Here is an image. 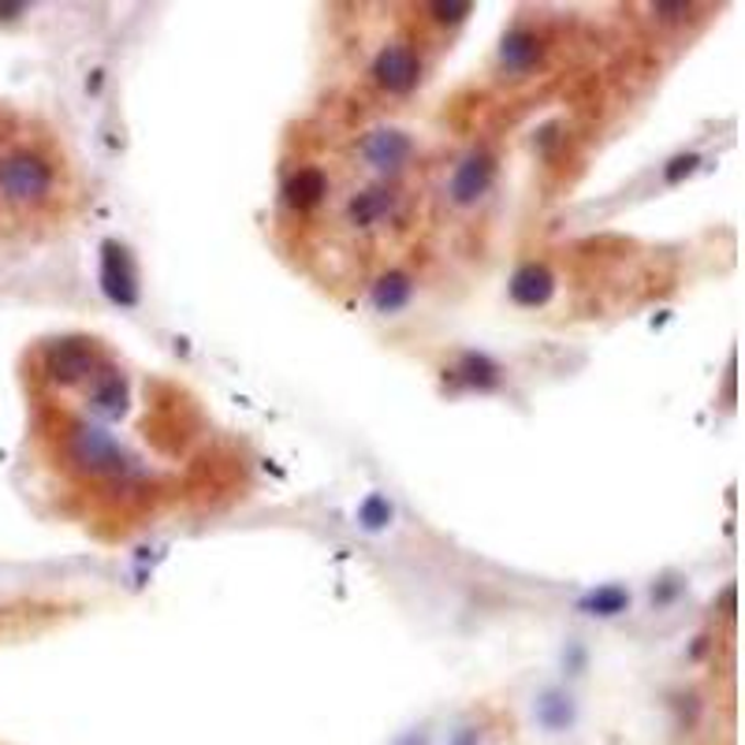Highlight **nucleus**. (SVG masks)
I'll list each match as a JSON object with an SVG mask.
<instances>
[{
  "label": "nucleus",
  "mask_w": 745,
  "mask_h": 745,
  "mask_svg": "<svg viewBox=\"0 0 745 745\" xmlns=\"http://www.w3.org/2000/svg\"><path fill=\"white\" fill-rule=\"evenodd\" d=\"M53 187V168L34 154H12L0 160V194L8 202H42Z\"/></svg>",
  "instance_id": "obj_1"
},
{
  "label": "nucleus",
  "mask_w": 745,
  "mask_h": 745,
  "mask_svg": "<svg viewBox=\"0 0 745 745\" xmlns=\"http://www.w3.org/2000/svg\"><path fill=\"white\" fill-rule=\"evenodd\" d=\"M68 448H71V459L79 462L87 474H120V470L127 466L124 448L101 426H75Z\"/></svg>",
  "instance_id": "obj_2"
},
{
  "label": "nucleus",
  "mask_w": 745,
  "mask_h": 745,
  "mask_svg": "<svg viewBox=\"0 0 745 745\" xmlns=\"http://www.w3.org/2000/svg\"><path fill=\"white\" fill-rule=\"evenodd\" d=\"M93 370H98V354L93 347H87L82 339H60L45 351V373L56 384H79L90 381Z\"/></svg>",
  "instance_id": "obj_3"
},
{
  "label": "nucleus",
  "mask_w": 745,
  "mask_h": 745,
  "mask_svg": "<svg viewBox=\"0 0 745 745\" xmlns=\"http://www.w3.org/2000/svg\"><path fill=\"white\" fill-rule=\"evenodd\" d=\"M418 75H421V64L410 45H384L373 60V79L388 93H410L418 87Z\"/></svg>",
  "instance_id": "obj_4"
},
{
  "label": "nucleus",
  "mask_w": 745,
  "mask_h": 745,
  "mask_svg": "<svg viewBox=\"0 0 745 745\" xmlns=\"http://www.w3.org/2000/svg\"><path fill=\"white\" fill-rule=\"evenodd\" d=\"M101 287L112 302L120 306H135L138 302V284H135V269H131V258L124 247L116 242H105V258H101Z\"/></svg>",
  "instance_id": "obj_5"
},
{
  "label": "nucleus",
  "mask_w": 745,
  "mask_h": 745,
  "mask_svg": "<svg viewBox=\"0 0 745 745\" xmlns=\"http://www.w3.org/2000/svg\"><path fill=\"white\" fill-rule=\"evenodd\" d=\"M362 157H365V165L376 168V172H395V168L410 157V138L392 127L370 131L362 143Z\"/></svg>",
  "instance_id": "obj_6"
},
{
  "label": "nucleus",
  "mask_w": 745,
  "mask_h": 745,
  "mask_svg": "<svg viewBox=\"0 0 745 745\" xmlns=\"http://www.w3.org/2000/svg\"><path fill=\"white\" fill-rule=\"evenodd\" d=\"M488 183H493V157L474 154L462 160L455 179H451V197H455L459 205H470L488 191Z\"/></svg>",
  "instance_id": "obj_7"
},
{
  "label": "nucleus",
  "mask_w": 745,
  "mask_h": 745,
  "mask_svg": "<svg viewBox=\"0 0 745 745\" xmlns=\"http://www.w3.org/2000/svg\"><path fill=\"white\" fill-rule=\"evenodd\" d=\"M395 210V194L388 187H365V191H358L351 202H347V221L354 224V228H373V224L388 221Z\"/></svg>",
  "instance_id": "obj_8"
},
{
  "label": "nucleus",
  "mask_w": 745,
  "mask_h": 745,
  "mask_svg": "<svg viewBox=\"0 0 745 745\" xmlns=\"http://www.w3.org/2000/svg\"><path fill=\"white\" fill-rule=\"evenodd\" d=\"M555 291V276L549 272V266H522L511 276V298L518 306H544Z\"/></svg>",
  "instance_id": "obj_9"
},
{
  "label": "nucleus",
  "mask_w": 745,
  "mask_h": 745,
  "mask_svg": "<svg viewBox=\"0 0 745 745\" xmlns=\"http://www.w3.org/2000/svg\"><path fill=\"white\" fill-rule=\"evenodd\" d=\"M90 407H93V414H101V418H120V414L127 410V384H124V376H120L116 370L93 373Z\"/></svg>",
  "instance_id": "obj_10"
},
{
  "label": "nucleus",
  "mask_w": 745,
  "mask_h": 745,
  "mask_svg": "<svg viewBox=\"0 0 745 745\" xmlns=\"http://www.w3.org/2000/svg\"><path fill=\"white\" fill-rule=\"evenodd\" d=\"M537 56H541V37L533 31H522V26L507 34L504 45H499V64H504L507 71H530Z\"/></svg>",
  "instance_id": "obj_11"
},
{
  "label": "nucleus",
  "mask_w": 745,
  "mask_h": 745,
  "mask_svg": "<svg viewBox=\"0 0 745 745\" xmlns=\"http://www.w3.org/2000/svg\"><path fill=\"white\" fill-rule=\"evenodd\" d=\"M284 194H287V202L295 205V210H314L320 197L328 194V179H325L320 168H302V172H295L287 179Z\"/></svg>",
  "instance_id": "obj_12"
},
{
  "label": "nucleus",
  "mask_w": 745,
  "mask_h": 745,
  "mask_svg": "<svg viewBox=\"0 0 745 745\" xmlns=\"http://www.w3.org/2000/svg\"><path fill=\"white\" fill-rule=\"evenodd\" d=\"M410 291L414 284L407 272H384L373 284V306L381 309V314H395V309H403L410 302Z\"/></svg>",
  "instance_id": "obj_13"
},
{
  "label": "nucleus",
  "mask_w": 745,
  "mask_h": 745,
  "mask_svg": "<svg viewBox=\"0 0 745 745\" xmlns=\"http://www.w3.org/2000/svg\"><path fill=\"white\" fill-rule=\"evenodd\" d=\"M537 720H541V727L549 731H567L574 723V704L571 697L563 693H544L541 704H537Z\"/></svg>",
  "instance_id": "obj_14"
},
{
  "label": "nucleus",
  "mask_w": 745,
  "mask_h": 745,
  "mask_svg": "<svg viewBox=\"0 0 745 745\" xmlns=\"http://www.w3.org/2000/svg\"><path fill=\"white\" fill-rule=\"evenodd\" d=\"M630 603V592L619 589V586H603L597 592H589L586 600H582V611H589V616H619V611H627Z\"/></svg>",
  "instance_id": "obj_15"
},
{
  "label": "nucleus",
  "mask_w": 745,
  "mask_h": 745,
  "mask_svg": "<svg viewBox=\"0 0 745 745\" xmlns=\"http://www.w3.org/2000/svg\"><path fill=\"white\" fill-rule=\"evenodd\" d=\"M459 373H462V381L474 384V388H496V381H499V370L485 354H466Z\"/></svg>",
  "instance_id": "obj_16"
},
{
  "label": "nucleus",
  "mask_w": 745,
  "mask_h": 745,
  "mask_svg": "<svg viewBox=\"0 0 745 745\" xmlns=\"http://www.w3.org/2000/svg\"><path fill=\"white\" fill-rule=\"evenodd\" d=\"M365 522V530H384V526L392 522V507H388V499L384 496H370L362 504V515H358Z\"/></svg>",
  "instance_id": "obj_17"
},
{
  "label": "nucleus",
  "mask_w": 745,
  "mask_h": 745,
  "mask_svg": "<svg viewBox=\"0 0 745 745\" xmlns=\"http://www.w3.org/2000/svg\"><path fill=\"white\" fill-rule=\"evenodd\" d=\"M429 12H432L437 23H462V19L474 12V8H470L466 0H451V4H432Z\"/></svg>",
  "instance_id": "obj_18"
},
{
  "label": "nucleus",
  "mask_w": 745,
  "mask_h": 745,
  "mask_svg": "<svg viewBox=\"0 0 745 745\" xmlns=\"http://www.w3.org/2000/svg\"><path fill=\"white\" fill-rule=\"evenodd\" d=\"M697 160H701V157H697V154L675 157V160H671V168H667V183H678V179H682V176H690L693 168H697Z\"/></svg>",
  "instance_id": "obj_19"
},
{
  "label": "nucleus",
  "mask_w": 745,
  "mask_h": 745,
  "mask_svg": "<svg viewBox=\"0 0 745 745\" xmlns=\"http://www.w3.org/2000/svg\"><path fill=\"white\" fill-rule=\"evenodd\" d=\"M653 12H656V15H664V19H675V15L690 12V8H686V4H656Z\"/></svg>",
  "instance_id": "obj_20"
},
{
  "label": "nucleus",
  "mask_w": 745,
  "mask_h": 745,
  "mask_svg": "<svg viewBox=\"0 0 745 745\" xmlns=\"http://www.w3.org/2000/svg\"><path fill=\"white\" fill-rule=\"evenodd\" d=\"M26 12V4H12V0H0V19H15V15H23Z\"/></svg>",
  "instance_id": "obj_21"
},
{
  "label": "nucleus",
  "mask_w": 745,
  "mask_h": 745,
  "mask_svg": "<svg viewBox=\"0 0 745 745\" xmlns=\"http://www.w3.org/2000/svg\"><path fill=\"white\" fill-rule=\"evenodd\" d=\"M395 745H426V734H421V731H410V734H403V738L395 742Z\"/></svg>",
  "instance_id": "obj_22"
},
{
  "label": "nucleus",
  "mask_w": 745,
  "mask_h": 745,
  "mask_svg": "<svg viewBox=\"0 0 745 745\" xmlns=\"http://www.w3.org/2000/svg\"><path fill=\"white\" fill-rule=\"evenodd\" d=\"M451 745H477V731H459Z\"/></svg>",
  "instance_id": "obj_23"
}]
</instances>
